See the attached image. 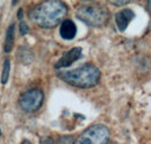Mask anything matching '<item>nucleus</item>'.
I'll list each match as a JSON object with an SVG mask.
<instances>
[{
    "instance_id": "obj_1",
    "label": "nucleus",
    "mask_w": 151,
    "mask_h": 144,
    "mask_svg": "<svg viewBox=\"0 0 151 144\" xmlns=\"http://www.w3.org/2000/svg\"><path fill=\"white\" fill-rule=\"evenodd\" d=\"M68 13V7L63 1H43L28 12L29 20L41 28H54L58 26Z\"/></svg>"
},
{
    "instance_id": "obj_2",
    "label": "nucleus",
    "mask_w": 151,
    "mask_h": 144,
    "mask_svg": "<svg viewBox=\"0 0 151 144\" xmlns=\"http://www.w3.org/2000/svg\"><path fill=\"white\" fill-rule=\"evenodd\" d=\"M100 70L93 64H84L71 71L58 73V78L77 89H92L100 80Z\"/></svg>"
},
{
    "instance_id": "obj_3",
    "label": "nucleus",
    "mask_w": 151,
    "mask_h": 144,
    "mask_svg": "<svg viewBox=\"0 0 151 144\" xmlns=\"http://www.w3.org/2000/svg\"><path fill=\"white\" fill-rule=\"evenodd\" d=\"M76 15L90 27H101L109 19V12L99 5H80L77 7Z\"/></svg>"
},
{
    "instance_id": "obj_4",
    "label": "nucleus",
    "mask_w": 151,
    "mask_h": 144,
    "mask_svg": "<svg viewBox=\"0 0 151 144\" xmlns=\"http://www.w3.org/2000/svg\"><path fill=\"white\" fill-rule=\"evenodd\" d=\"M109 129L104 125H93L85 129L73 144H108Z\"/></svg>"
},
{
    "instance_id": "obj_5",
    "label": "nucleus",
    "mask_w": 151,
    "mask_h": 144,
    "mask_svg": "<svg viewBox=\"0 0 151 144\" xmlns=\"http://www.w3.org/2000/svg\"><path fill=\"white\" fill-rule=\"evenodd\" d=\"M44 100L43 92L38 89H32L21 94L19 99V105L22 110L27 113H34L38 110Z\"/></svg>"
},
{
    "instance_id": "obj_6",
    "label": "nucleus",
    "mask_w": 151,
    "mask_h": 144,
    "mask_svg": "<svg viewBox=\"0 0 151 144\" xmlns=\"http://www.w3.org/2000/svg\"><path fill=\"white\" fill-rule=\"evenodd\" d=\"M81 57V48H72L66 51L55 64V69H64L72 65Z\"/></svg>"
},
{
    "instance_id": "obj_7",
    "label": "nucleus",
    "mask_w": 151,
    "mask_h": 144,
    "mask_svg": "<svg viewBox=\"0 0 151 144\" xmlns=\"http://www.w3.org/2000/svg\"><path fill=\"white\" fill-rule=\"evenodd\" d=\"M134 18H135V13L132 12V9H129V8H124L122 11H120L119 13H116L115 22H116L117 29L120 32H124Z\"/></svg>"
},
{
    "instance_id": "obj_8",
    "label": "nucleus",
    "mask_w": 151,
    "mask_h": 144,
    "mask_svg": "<svg viewBox=\"0 0 151 144\" xmlns=\"http://www.w3.org/2000/svg\"><path fill=\"white\" fill-rule=\"evenodd\" d=\"M59 34L63 40L70 41L77 35V26L72 20H64L59 27Z\"/></svg>"
},
{
    "instance_id": "obj_9",
    "label": "nucleus",
    "mask_w": 151,
    "mask_h": 144,
    "mask_svg": "<svg viewBox=\"0 0 151 144\" xmlns=\"http://www.w3.org/2000/svg\"><path fill=\"white\" fill-rule=\"evenodd\" d=\"M14 35H15V24L12 23L7 32H6V37H5V43H4V51L5 53H11L14 45Z\"/></svg>"
},
{
    "instance_id": "obj_10",
    "label": "nucleus",
    "mask_w": 151,
    "mask_h": 144,
    "mask_svg": "<svg viewBox=\"0 0 151 144\" xmlns=\"http://www.w3.org/2000/svg\"><path fill=\"white\" fill-rule=\"evenodd\" d=\"M9 72H11V60L5 59L4 66H2V72H1V84H7L8 78H9Z\"/></svg>"
},
{
    "instance_id": "obj_11",
    "label": "nucleus",
    "mask_w": 151,
    "mask_h": 144,
    "mask_svg": "<svg viewBox=\"0 0 151 144\" xmlns=\"http://www.w3.org/2000/svg\"><path fill=\"white\" fill-rule=\"evenodd\" d=\"M28 32H29L28 26H27L24 22H20V34L22 36H24Z\"/></svg>"
},
{
    "instance_id": "obj_12",
    "label": "nucleus",
    "mask_w": 151,
    "mask_h": 144,
    "mask_svg": "<svg viewBox=\"0 0 151 144\" xmlns=\"http://www.w3.org/2000/svg\"><path fill=\"white\" fill-rule=\"evenodd\" d=\"M41 144H56L52 138H44L41 141Z\"/></svg>"
},
{
    "instance_id": "obj_13",
    "label": "nucleus",
    "mask_w": 151,
    "mask_h": 144,
    "mask_svg": "<svg viewBox=\"0 0 151 144\" xmlns=\"http://www.w3.org/2000/svg\"><path fill=\"white\" fill-rule=\"evenodd\" d=\"M112 4L115 6H123V5H127L128 1H112Z\"/></svg>"
},
{
    "instance_id": "obj_14",
    "label": "nucleus",
    "mask_w": 151,
    "mask_h": 144,
    "mask_svg": "<svg viewBox=\"0 0 151 144\" xmlns=\"http://www.w3.org/2000/svg\"><path fill=\"white\" fill-rule=\"evenodd\" d=\"M22 15H23V11H22V8H20L19 12H18V19L21 20V19H22Z\"/></svg>"
},
{
    "instance_id": "obj_15",
    "label": "nucleus",
    "mask_w": 151,
    "mask_h": 144,
    "mask_svg": "<svg viewBox=\"0 0 151 144\" xmlns=\"http://www.w3.org/2000/svg\"><path fill=\"white\" fill-rule=\"evenodd\" d=\"M147 8H148V12L150 13V15H151V0L147 2Z\"/></svg>"
},
{
    "instance_id": "obj_16",
    "label": "nucleus",
    "mask_w": 151,
    "mask_h": 144,
    "mask_svg": "<svg viewBox=\"0 0 151 144\" xmlns=\"http://www.w3.org/2000/svg\"><path fill=\"white\" fill-rule=\"evenodd\" d=\"M21 144H32V143H30V142H29L28 140H23V141H22V143H21Z\"/></svg>"
},
{
    "instance_id": "obj_17",
    "label": "nucleus",
    "mask_w": 151,
    "mask_h": 144,
    "mask_svg": "<svg viewBox=\"0 0 151 144\" xmlns=\"http://www.w3.org/2000/svg\"><path fill=\"white\" fill-rule=\"evenodd\" d=\"M108 144H119V143H116V142H111V143H108Z\"/></svg>"
},
{
    "instance_id": "obj_18",
    "label": "nucleus",
    "mask_w": 151,
    "mask_h": 144,
    "mask_svg": "<svg viewBox=\"0 0 151 144\" xmlns=\"http://www.w3.org/2000/svg\"><path fill=\"white\" fill-rule=\"evenodd\" d=\"M0 136H1V129H0Z\"/></svg>"
}]
</instances>
